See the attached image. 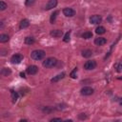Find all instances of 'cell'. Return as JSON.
<instances>
[{"label":"cell","instance_id":"cell-25","mask_svg":"<svg viewBox=\"0 0 122 122\" xmlns=\"http://www.w3.org/2000/svg\"><path fill=\"white\" fill-rule=\"evenodd\" d=\"M76 71H77V68H74V70L71 71V78H76Z\"/></svg>","mask_w":122,"mask_h":122},{"label":"cell","instance_id":"cell-19","mask_svg":"<svg viewBox=\"0 0 122 122\" xmlns=\"http://www.w3.org/2000/svg\"><path fill=\"white\" fill-rule=\"evenodd\" d=\"M35 42V40H34V38L33 37H26L25 38V44H27V45H32L33 43Z\"/></svg>","mask_w":122,"mask_h":122},{"label":"cell","instance_id":"cell-12","mask_svg":"<svg viewBox=\"0 0 122 122\" xmlns=\"http://www.w3.org/2000/svg\"><path fill=\"white\" fill-rule=\"evenodd\" d=\"M30 26V21L28 19H23L21 22H20V25H19V28L20 29H26Z\"/></svg>","mask_w":122,"mask_h":122},{"label":"cell","instance_id":"cell-15","mask_svg":"<svg viewBox=\"0 0 122 122\" xmlns=\"http://www.w3.org/2000/svg\"><path fill=\"white\" fill-rule=\"evenodd\" d=\"M95 32H96L97 34H104V33L106 32V29H105L103 26H99V27H97V28L95 29Z\"/></svg>","mask_w":122,"mask_h":122},{"label":"cell","instance_id":"cell-4","mask_svg":"<svg viewBox=\"0 0 122 122\" xmlns=\"http://www.w3.org/2000/svg\"><path fill=\"white\" fill-rule=\"evenodd\" d=\"M95 67H96V62L94 60H89L84 64V69L88 70V71L93 70V69H95Z\"/></svg>","mask_w":122,"mask_h":122},{"label":"cell","instance_id":"cell-30","mask_svg":"<svg viewBox=\"0 0 122 122\" xmlns=\"http://www.w3.org/2000/svg\"><path fill=\"white\" fill-rule=\"evenodd\" d=\"M20 76H21V77H23V78H25V77H26L24 72H20Z\"/></svg>","mask_w":122,"mask_h":122},{"label":"cell","instance_id":"cell-31","mask_svg":"<svg viewBox=\"0 0 122 122\" xmlns=\"http://www.w3.org/2000/svg\"><path fill=\"white\" fill-rule=\"evenodd\" d=\"M26 121H27L26 119H21V120H20V122H26Z\"/></svg>","mask_w":122,"mask_h":122},{"label":"cell","instance_id":"cell-26","mask_svg":"<svg viewBox=\"0 0 122 122\" xmlns=\"http://www.w3.org/2000/svg\"><path fill=\"white\" fill-rule=\"evenodd\" d=\"M35 3V0H26V6H31Z\"/></svg>","mask_w":122,"mask_h":122},{"label":"cell","instance_id":"cell-9","mask_svg":"<svg viewBox=\"0 0 122 122\" xmlns=\"http://www.w3.org/2000/svg\"><path fill=\"white\" fill-rule=\"evenodd\" d=\"M56 5H57V0H49V2L47 3V5L45 6V10H51V9L55 8Z\"/></svg>","mask_w":122,"mask_h":122},{"label":"cell","instance_id":"cell-16","mask_svg":"<svg viewBox=\"0 0 122 122\" xmlns=\"http://www.w3.org/2000/svg\"><path fill=\"white\" fill-rule=\"evenodd\" d=\"M92 51L91 50H84V51H82V56L83 57L88 58V57L92 56Z\"/></svg>","mask_w":122,"mask_h":122},{"label":"cell","instance_id":"cell-11","mask_svg":"<svg viewBox=\"0 0 122 122\" xmlns=\"http://www.w3.org/2000/svg\"><path fill=\"white\" fill-rule=\"evenodd\" d=\"M106 43H107V40L104 37H97L94 39V44L97 46H102V45H105Z\"/></svg>","mask_w":122,"mask_h":122},{"label":"cell","instance_id":"cell-1","mask_svg":"<svg viewBox=\"0 0 122 122\" xmlns=\"http://www.w3.org/2000/svg\"><path fill=\"white\" fill-rule=\"evenodd\" d=\"M45 55H46V52H45L44 51H42V50H34V51H32L31 53H30L31 59L36 60V61L42 60V59L45 57Z\"/></svg>","mask_w":122,"mask_h":122},{"label":"cell","instance_id":"cell-22","mask_svg":"<svg viewBox=\"0 0 122 122\" xmlns=\"http://www.w3.org/2000/svg\"><path fill=\"white\" fill-rule=\"evenodd\" d=\"M70 36H71V31H68V32L65 34L64 38H63L64 42H69V41H70Z\"/></svg>","mask_w":122,"mask_h":122},{"label":"cell","instance_id":"cell-13","mask_svg":"<svg viewBox=\"0 0 122 122\" xmlns=\"http://www.w3.org/2000/svg\"><path fill=\"white\" fill-rule=\"evenodd\" d=\"M64 76H65V72L59 73V74H57L56 76H54L53 78H51V82H52V83H54V82H58L60 79L64 78Z\"/></svg>","mask_w":122,"mask_h":122},{"label":"cell","instance_id":"cell-27","mask_svg":"<svg viewBox=\"0 0 122 122\" xmlns=\"http://www.w3.org/2000/svg\"><path fill=\"white\" fill-rule=\"evenodd\" d=\"M62 119L59 118V117H55V118H51V122H53V121H61Z\"/></svg>","mask_w":122,"mask_h":122},{"label":"cell","instance_id":"cell-18","mask_svg":"<svg viewBox=\"0 0 122 122\" xmlns=\"http://www.w3.org/2000/svg\"><path fill=\"white\" fill-rule=\"evenodd\" d=\"M9 39H10V38H9V35H8V34H4V33H3V34L0 35V42H1V43H6V42L9 41Z\"/></svg>","mask_w":122,"mask_h":122},{"label":"cell","instance_id":"cell-21","mask_svg":"<svg viewBox=\"0 0 122 122\" xmlns=\"http://www.w3.org/2000/svg\"><path fill=\"white\" fill-rule=\"evenodd\" d=\"M11 98H12V102H15L18 99V93L16 92L11 91Z\"/></svg>","mask_w":122,"mask_h":122},{"label":"cell","instance_id":"cell-28","mask_svg":"<svg viewBox=\"0 0 122 122\" xmlns=\"http://www.w3.org/2000/svg\"><path fill=\"white\" fill-rule=\"evenodd\" d=\"M117 71H122V62L119 63V65H118V67H117Z\"/></svg>","mask_w":122,"mask_h":122},{"label":"cell","instance_id":"cell-2","mask_svg":"<svg viewBox=\"0 0 122 122\" xmlns=\"http://www.w3.org/2000/svg\"><path fill=\"white\" fill-rule=\"evenodd\" d=\"M56 63H57L56 58L49 57V58H47V59H45L43 61V67H45V68H52V67H54L56 65Z\"/></svg>","mask_w":122,"mask_h":122},{"label":"cell","instance_id":"cell-14","mask_svg":"<svg viewBox=\"0 0 122 122\" xmlns=\"http://www.w3.org/2000/svg\"><path fill=\"white\" fill-rule=\"evenodd\" d=\"M11 73V71H10V69H9V68H3L2 70H1V74L3 75V76H8V75H10Z\"/></svg>","mask_w":122,"mask_h":122},{"label":"cell","instance_id":"cell-7","mask_svg":"<svg viewBox=\"0 0 122 122\" xmlns=\"http://www.w3.org/2000/svg\"><path fill=\"white\" fill-rule=\"evenodd\" d=\"M38 71V67L35 66V65H30L27 68V73L28 74H30V75H34L36 74Z\"/></svg>","mask_w":122,"mask_h":122},{"label":"cell","instance_id":"cell-17","mask_svg":"<svg viewBox=\"0 0 122 122\" xmlns=\"http://www.w3.org/2000/svg\"><path fill=\"white\" fill-rule=\"evenodd\" d=\"M81 36H82V38H84V39H90V38L92 37V33L91 31H85V32H83V33L81 34Z\"/></svg>","mask_w":122,"mask_h":122},{"label":"cell","instance_id":"cell-6","mask_svg":"<svg viewBox=\"0 0 122 122\" xmlns=\"http://www.w3.org/2000/svg\"><path fill=\"white\" fill-rule=\"evenodd\" d=\"M63 13L67 17H72V16L75 15V10L73 9H71V8H65L63 10Z\"/></svg>","mask_w":122,"mask_h":122},{"label":"cell","instance_id":"cell-10","mask_svg":"<svg viewBox=\"0 0 122 122\" xmlns=\"http://www.w3.org/2000/svg\"><path fill=\"white\" fill-rule=\"evenodd\" d=\"M50 34L54 38H59V37H61L63 35V31L60 30H51L50 32Z\"/></svg>","mask_w":122,"mask_h":122},{"label":"cell","instance_id":"cell-29","mask_svg":"<svg viewBox=\"0 0 122 122\" xmlns=\"http://www.w3.org/2000/svg\"><path fill=\"white\" fill-rule=\"evenodd\" d=\"M79 118L80 119H86L87 116L85 115V113H81V114H79Z\"/></svg>","mask_w":122,"mask_h":122},{"label":"cell","instance_id":"cell-20","mask_svg":"<svg viewBox=\"0 0 122 122\" xmlns=\"http://www.w3.org/2000/svg\"><path fill=\"white\" fill-rule=\"evenodd\" d=\"M59 13V11L58 10H55L51 15V18H50V21H51V24H53L54 23V21H55V19H56V16H57V14Z\"/></svg>","mask_w":122,"mask_h":122},{"label":"cell","instance_id":"cell-8","mask_svg":"<svg viewBox=\"0 0 122 122\" xmlns=\"http://www.w3.org/2000/svg\"><path fill=\"white\" fill-rule=\"evenodd\" d=\"M101 21H102V17L100 15L95 14V15H92L90 17V23L91 24H99Z\"/></svg>","mask_w":122,"mask_h":122},{"label":"cell","instance_id":"cell-3","mask_svg":"<svg viewBox=\"0 0 122 122\" xmlns=\"http://www.w3.org/2000/svg\"><path fill=\"white\" fill-rule=\"evenodd\" d=\"M23 60V55L20 54V53H16V54H13L10 58V62L12 64H19L21 63V61Z\"/></svg>","mask_w":122,"mask_h":122},{"label":"cell","instance_id":"cell-24","mask_svg":"<svg viewBox=\"0 0 122 122\" xmlns=\"http://www.w3.org/2000/svg\"><path fill=\"white\" fill-rule=\"evenodd\" d=\"M7 8V4L4 1H0V10H5Z\"/></svg>","mask_w":122,"mask_h":122},{"label":"cell","instance_id":"cell-23","mask_svg":"<svg viewBox=\"0 0 122 122\" xmlns=\"http://www.w3.org/2000/svg\"><path fill=\"white\" fill-rule=\"evenodd\" d=\"M42 111H43L44 112H51L53 111V109H52L51 107H44V108L42 109Z\"/></svg>","mask_w":122,"mask_h":122},{"label":"cell","instance_id":"cell-32","mask_svg":"<svg viewBox=\"0 0 122 122\" xmlns=\"http://www.w3.org/2000/svg\"><path fill=\"white\" fill-rule=\"evenodd\" d=\"M119 104H120V105H121V106H122V98H121V99H120V100H119Z\"/></svg>","mask_w":122,"mask_h":122},{"label":"cell","instance_id":"cell-5","mask_svg":"<svg viewBox=\"0 0 122 122\" xmlns=\"http://www.w3.org/2000/svg\"><path fill=\"white\" fill-rule=\"evenodd\" d=\"M81 94L82 95H85V96H88V95H91L93 93V89L92 87H84L81 89Z\"/></svg>","mask_w":122,"mask_h":122}]
</instances>
